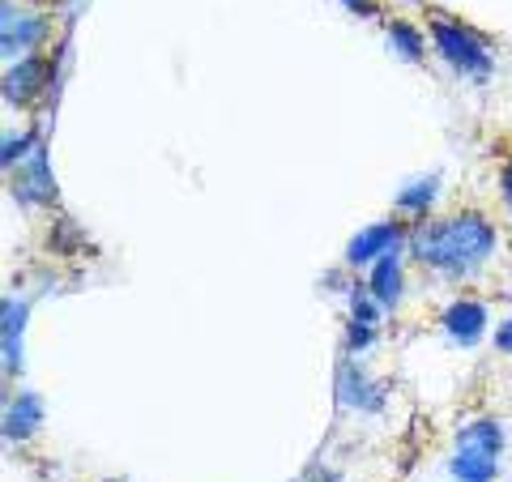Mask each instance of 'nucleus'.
I'll list each match as a JSON object with an SVG mask.
<instances>
[{
    "label": "nucleus",
    "mask_w": 512,
    "mask_h": 482,
    "mask_svg": "<svg viewBox=\"0 0 512 482\" xmlns=\"http://www.w3.org/2000/svg\"><path fill=\"white\" fill-rule=\"evenodd\" d=\"M406 248L414 261L436 269L440 278H474L495 256V227L478 210H466L453 218L423 222V227L406 239Z\"/></svg>",
    "instance_id": "obj_1"
},
{
    "label": "nucleus",
    "mask_w": 512,
    "mask_h": 482,
    "mask_svg": "<svg viewBox=\"0 0 512 482\" xmlns=\"http://www.w3.org/2000/svg\"><path fill=\"white\" fill-rule=\"evenodd\" d=\"M431 39H436L440 56L453 64L457 73H466V77H487L491 73V52H487V43L478 39L474 30L436 18V22H431Z\"/></svg>",
    "instance_id": "obj_2"
},
{
    "label": "nucleus",
    "mask_w": 512,
    "mask_h": 482,
    "mask_svg": "<svg viewBox=\"0 0 512 482\" xmlns=\"http://www.w3.org/2000/svg\"><path fill=\"white\" fill-rule=\"evenodd\" d=\"M47 82H52V60L26 56L18 64H9V73H5V103L9 107H30L43 94Z\"/></svg>",
    "instance_id": "obj_3"
},
{
    "label": "nucleus",
    "mask_w": 512,
    "mask_h": 482,
    "mask_svg": "<svg viewBox=\"0 0 512 482\" xmlns=\"http://www.w3.org/2000/svg\"><path fill=\"white\" fill-rule=\"evenodd\" d=\"M440 325L457 346H478L483 342V333H487V308L478 299H457V303H448L444 308Z\"/></svg>",
    "instance_id": "obj_4"
},
{
    "label": "nucleus",
    "mask_w": 512,
    "mask_h": 482,
    "mask_svg": "<svg viewBox=\"0 0 512 482\" xmlns=\"http://www.w3.org/2000/svg\"><path fill=\"white\" fill-rule=\"evenodd\" d=\"M13 197L22 205H47L56 197L52 171H47V150L39 146L30 154V163H18V175H13Z\"/></svg>",
    "instance_id": "obj_5"
},
{
    "label": "nucleus",
    "mask_w": 512,
    "mask_h": 482,
    "mask_svg": "<svg viewBox=\"0 0 512 482\" xmlns=\"http://www.w3.org/2000/svg\"><path fill=\"white\" fill-rule=\"evenodd\" d=\"M397 248H402V227L397 222H376V227H367L350 239L346 265H376L384 252H397Z\"/></svg>",
    "instance_id": "obj_6"
},
{
    "label": "nucleus",
    "mask_w": 512,
    "mask_h": 482,
    "mask_svg": "<svg viewBox=\"0 0 512 482\" xmlns=\"http://www.w3.org/2000/svg\"><path fill=\"white\" fill-rule=\"evenodd\" d=\"M367 291L380 308H397L402 303V291H406V273H402V261H397V252H384L380 261L372 265V278H367Z\"/></svg>",
    "instance_id": "obj_7"
},
{
    "label": "nucleus",
    "mask_w": 512,
    "mask_h": 482,
    "mask_svg": "<svg viewBox=\"0 0 512 482\" xmlns=\"http://www.w3.org/2000/svg\"><path fill=\"white\" fill-rule=\"evenodd\" d=\"M457 453H470V457H491L500 461L504 453V427L495 419H474L457 431Z\"/></svg>",
    "instance_id": "obj_8"
},
{
    "label": "nucleus",
    "mask_w": 512,
    "mask_h": 482,
    "mask_svg": "<svg viewBox=\"0 0 512 482\" xmlns=\"http://www.w3.org/2000/svg\"><path fill=\"white\" fill-rule=\"evenodd\" d=\"M39 423H43V401H39V393H18V397L9 401V410H5V436L13 444H22V440L35 436Z\"/></svg>",
    "instance_id": "obj_9"
},
{
    "label": "nucleus",
    "mask_w": 512,
    "mask_h": 482,
    "mask_svg": "<svg viewBox=\"0 0 512 482\" xmlns=\"http://www.w3.org/2000/svg\"><path fill=\"white\" fill-rule=\"evenodd\" d=\"M338 397H342V406H346V410H367V414L384 410V389L367 380L363 372H355V367H346V372H342V380H338Z\"/></svg>",
    "instance_id": "obj_10"
},
{
    "label": "nucleus",
    "mask_w": 512,
    "mask_h": 482,
    "mask_svg": "<svg viewBox=\"0 0 512 482\" xmlns=\"http://www.w3.org/2000/svg\"><path fill=\"white\" fill-rule=\"evenodd\" d=\"M43 35H47V22L43 18H26V13L5 5V39H0V47H5L9 60L18 56V52H26V47H35Z\"/></svg>",
    "instance_id": "obj_11"
},
{
    "label": "nucleus",
    "mask_w": 512,
    "mask_h": 482,
    "mask_svg": "<svg viewBox=\"0 0 512 482\" xmlns=\"http://www.w3.org/2000/svg\"><path fill=\"white\" fill-rule=\"evenodd\" d=\"M0 325H5V367H9V372H18V367H22L26 303H22V299H5V312H0Z\"/></svg>",
    "instance_id": "obj_12"
},
{
    "label": "nucleus",
    "mask_w": 512,
    "mask_h": 482,
    "mask_svg": "<svg viewBox=\"0 0 512 482\" xmlns=\"http://www.w3.org/2000/svg\"><path fill=\"white\" fill-rule=\"evenodd\" d=\"M436 192H440V180H436V175H423V180H414L410 188L397 192V214L423 218V214L431 210V201H436Z\"/></svg>",
    "instance_id": "obj_13"
},
{
    "label": "nucleus",
    "mask_w": 512,
    "mask_h": 482,
    "mask_svg": "<svg viewBox=\"0 0 512 482\" xmlns=\"http://www.w3.org/2000/svg\"><path fill=\"white\" fill-rule=\"evenodd\" d=\"M448 474H453L457 482H491V478H500V461L453 453V461H448Z\"/></svg>",
    "instance_id": "obj_14"
},
{
    "label": "nucleus",
    "mask_w": 512,
    "mask_h": 482,
    "mask_svg": "<svg viewBox=\"0 0 512 482\" xmlns=\"http://www.w3.org/2000/svg\"><path fill=\"white\" fill-rule=\"evenodd\" d=\"M389 43L402 52L406 60H423V35L414 26H406V22H393L389 26Z\"/></svg>",
    "instance_id": "obj_15"
},
{
    "label": "nucleus",
    "mask_w": 512,
    "mask_h": 482,
    "mask_svg": "<svg viewBox=\"0 0 512 482\" xmlns=\"http://www.w3.org/2000/svg\"><path fill=\"white\" fill-rule=\"evenodd\" d=\"M39 150V137L35 133H9L5 137V171H13V163H22L26 154Z\"/></svg>",
    "instance_id": "obj_16"
},
{
    "label": "nucleus",
    "mask_w": 512,
    "mask_h": 482,
    "mask_svg": "<svg viewBox=\"0 0 512 482\" xmlns=\"http://www.w3.org/2000/svg\"><path fill=\"white\" fill-rule=\"evenodd\" d=\"M376 316H380V303L376 299H367V295H350V320H363V325H376Z\"/></svg>",
    "instance_id": "obj_17"
},
{
    "label": "nucleus",
    "mask_w": 512,
    "mask_h": 482,
    "mask_svg": "<svg viewBox=\"0 0 512 482\" xmlns=\"http://www.w3.org/2000/svg\"><path fill=\"white\" fill-rule=\"evenodd\" d=\"M367 346H372V325H363V320H350L346 350H367Z\"/></svg>",
    "instance_id": "obj_18"
},
{
    "label": "nucleus",
    "mask_w": 512,
    "mask_h": 482,
    "mask_svg": "<svg viewBox=\"0 0 512 482\" xmlns=\"http://www.w3.org/2000/svg\"><path fill=\"white\" fill-rule=\"evenodd\" d=\"M495 346H500V350H504V355H512V316L504 320V325H500V329H495Z\"/></svg>",
    "instance_id": "obj_19"
},
{
    "label": "nucleus",
    "mask_w": 512,
    "mask_h": 482,
    "mask_svg": "<svg viewBox=\"0 0 512 482\" xmlns=\"http://www.w3.org/2000/svg\"><path fill=\"white\" fill-rule=\"evenodd\" d=\"M500 192H504V205H508V214H512V163H508L504 175H500Z\"/></svg>",
    "instance_id": "obj_20"
},
{
    "label": "nucleus",
    "mask_w": 512,
    "mask_h": 482,
    "mask_svg": "<svg viewBox=\"0 0 512 482\" xmlns=\"http://www.w3.org/2000/svg\"><path fill=\"white\" fill-rule=\"evenodd\" d=\"M107 482H120V478H107Z\"/></svg>",
    "instance_id": "obj_21"
}]
</instances>
